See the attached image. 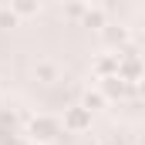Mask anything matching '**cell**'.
<instances>
[{
  "label": "cell",
  "mask_w": 145,
  "mask_h": 145,
  "mask_svg": "<svg viewBox=\"0 0 145 145\" xmlns=\"http://www.w3.org/2000/svg\"><path fill=\"white\" fill-rule=\"evenodd\" d=\"M91 115H95V111H88L84 105H74V108L64 111V121H61V125H64L68 132H74V135H84V132L91 128Z\"/></svg>",
  "instance_id": "cell-2"
},
{
  "label": "cell",
  "mask_w": 145,
  "mask_h": 145,
  "mask_svg": "<svg viewBox=\"0 0 145 145\" xmlns=\"http://www.w3.org/2000/svg\"><path fill=\"white\" fill-rule=\"evenodd\" d=\"M95 74H98V78L118 74V54H101V57L95 61Z\"/></svg>",
  "instance_id": "cell-5"
},
{
  "label": "cell",
  "mask_w": 145,
  "mask_h": 145,
  "mask_svg": "<svg viewBox=\"0 0 145 145\" xmlns=\"http://www.w3.org/2000/svg\"><path fill=\"white\" fill-rule=\"evenodd\" d=\"M81 24H84V27H91V31H105V27H108V24H105V14H101L98 7H95V10L88 7V10L81 14Z\"/></svg>",
  "instance_id": "cell-6"
},
{
  "label": "cell",
  "mask_w": 145,
  "mask_h": 145,
  "mask_svg": "<svg viewBox=\"0 0 145 145\" xmlns=\"http://www.w3.org/2000/svg\"><path fill=\"white\" fill-rule=\"evenodd\" d=\"M142 57H145V47H142Z\"/></svg>",
  "instance_id": "cell-14"
},
{
  "label": "cell",
  "mask_w": 145,
  "mask_h": 145,
  "mask_svg": "<svg viewBox=\"0 0 145 145\" xmlns=\"http://www.w3.org/2000/svg\"><path fill=\"white\" fill-rule=\"evenodd\" d=\"M101 34H105V40H108L111 47H125L128 44V31L125 27H105Z\"/></svg>",
  "instance_id": "cell-8"
},
{
  "label": "cell",
  "mask_w": 145,
  "mask_h": 145,
  "mask_svg": "<svg viewBox=\"0 0 145 145\" xmlns=\"http://www.w3.org/2000/svg\"><path fill=\"white\" fill-rule=\"evenodd\" d=\"M105 101H108V95H105V91L98 88V91H88L81 105H84V108H88V111H98V108H105Z\"/></svg>",
  "instance_id": "cell-10"
},
{
  "label": "cell",
  "mask_w": 145,
  "mask_h": 145,
  "mask_svg": "<svg viewBox=\"0 0 145 145\" xmlns=\"http://www.w3.org/2000/svg\"><path fill=\"white\" fill-rule=\"evenodd\" d=\"M34 74H37V81H44V84H51V81H57V68H54L51 61H37Z\"/></svg>",
  "instance_id": "cell-9"
},
{
  "label": "cell",
  "mask_w": 145,
  "mask_h": 145,
  "mask_svg": "<svg viewBox=\"0 0 145 145\" xmlns=\"http://www.w3.org/2000/svg\"><path fill=\"white\" fill-rule=\"evenodd\" d=\"M81 145H98V142H95V138H81Z\"/></svg>",
  "instance_id": "cell-13"
},
{
  "label": "cell",
  "mask_w": 145,
  "mask_h": 145,
  "mask_svg": "<svg viewBox=\"0 0 145 145\" xmlns=\"http://www.w3.org/2000/svg\"><path fill=\"white\" fill-rule=\"evenodd\" d=\"M17 20H20V17H17L14 10H0V27H17Z\"/></svg>",
  "instance_id": "cell-11"
},
{
  "label": "cell",
  "mask_w": 145,
  "mask_h": 145,
  "mask_svg": "<svg viewBox=\"0 0 145 145\" xmlns=\"http://www.w3.org/2000/svg\"><path fill=\"white\" fill-rule=\"evenodd\" d=\"M138 91H142V95H145V74H142V78H138Z\"/></svg>",
  "instance_id": "cell-12"
},
{
  "label": "cell",
  "mask_w": 145,
  "mask_h": 145,
  "mask_svg": "<svg viewBox=\"0 0 145 145\" xmlns=\"http://www.w3.org/2000/svg\"><path fill=\"white\" fill-rule=\"evenodd\" d=\"M27 135L34 142H54L61 135V121L54 115H37V118H31V125H27Z\"/></svg>",
  "instance_id": "cell-1"
},
{
  "label": "cell",
  "mask_w": 145,
  "mask_h": 145,
  "mask_svg": "<svg viewBox=\"0 0 145 145\" xmlns=\"http://www.w3.org/2000/svg\"><path fill=\"white\" fill-rule=\"evenodd\" d=\"M132 84H135V81H128V78H121V74H108V78H101V91H105L108 98H125V95L132 91Z\"/></svg>",
  "instance_id": "cell-4"
},
{
  "label": "cell",
  "mask_w": 145,
  "mask_h": 145,
  "mask_svg": "<svg viewBox=\"0 0 145 145\" xmlns=\"http://www.w3.org/2000/svg\"><path fill=\"white\" fill-rule=\"evenodd\" d=\"M10 10L17 17H34L37 10H40V0H10Z\"/></svg>",
  "instance_id": "cell-7"
},
{
  "label": "cell",
  "mask_w": 145,
  "mask_h": 145,
  "mask_svg": "<svg viewBox=\"0 0 145 145\" xmlns=\"http://www.w3.org/2000/svg\"><path fill=\"white\" fill-rule=\"evenodd\" d=\"M118 74L128 81H138L145 74V57L142 54H118Z\"/></svg>",
  "instance_id": "cell-3"
}]
</instances>
